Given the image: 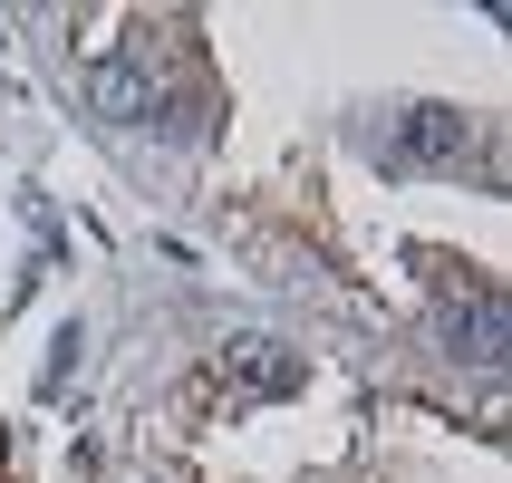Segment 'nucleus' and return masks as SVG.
<instances>
[{
	"label": "nucleus",
	"instance_id": "f257e3e1",
	"mask_svg": "<svg viewBox=\"0 0 512 483\" xmlns=\"http://www.w3.org/2000/svg\"><path fill=\"white\" fill-rule=\"evenodd\" d=\"M464 145H474V126H464L455 107H416L397 126V145H387V155H397V165H455Z\"/></svg>",
	"mask_w": 512,
	"mask_h": 483
},
{
	"label": "nucleus",
	"instance_id": "f03ea898",
	"mask_svg": "<svg viewBox=\"0 0 512 483\" xmlns=\"http://www.w3.org/2000/svg\"><path fill=\"white\" fill-rule=\"evenodd\" d=\"M87 97H97V116H116V126H145V116H155V78H145V68H97Z\"/></svg>",
	"mask_w": 512,
	"mask_h": 483
},
{
	"label": "nucleus",
	"instance_id": "7ed1b4c3",
	"mask_svg": "<svg viewBox=\"0 0 512 483\" xmlns=\"http://www.w3.org/2000/svg\"><path fill=\"white\" fill-rule=\"evenodd\" d=\"M232 368H242V387H261V397H290V387H300V358H281V339H232Z\"/></svg>",
	"mask_w": 512,
	"mask_h": 483
},
{
	"label": "nucleus",
	"instance_id": "20e7f679",
	"mask_svg": "<svg viewBox=\"0 0 512 483\" xmlns=\"http://www.w3.org/2000/svg\"><path fill=\"white\" fill-rule=\"evenodd\" d=\"M445 339H474V358H484V368H493V358H503V310H493V300H474V310H455V319H445Z\"/></svg>",
	"mask_w": 512,
	"mask_h": 483
},
{
	"label": "nucleus",
	"instance_id": "39448f33",
	"mask_svg": "<svg viewBox=\"0 0 512 483\" xmlns=\"http://www.w3.org/2000/svg\"><path fill=\"white\" fill-rule=\"evenodd\" d=\"M78 319H68V329H58V339H49V368H39V387H49V397H58V387H68V368H78Z\"/></svg>",
	"mask_w": 512,
	"mask_h": 483
}]
</instances>
